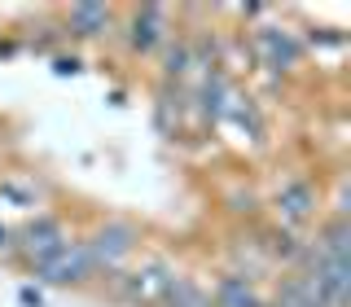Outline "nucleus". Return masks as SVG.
Here are the masks:
<instances>
[{
  "mask_svg": "<svg viewBox=\"0 0 351 307\" xmlns=\"http://www.w3.org/2000/svg\"><path fill=\"white\" fill-rule=\"evenodd\" d=\"M88 246V259H93V268H106V272H114L119 263H123L132 255V246H136V228L132 224H106V228H97V237L93 241H84Z\"/></svg>",
  "mask_w": 351,
  "mask_h": 307,
  "instance_id": "nucleus-1",
  "label": "nucleus"
},
{
  "mask_svg": "<svg viewBox=\"0 0 351 307\" xmlns=\"http://www.w3.org/2000/svg\"><path fill=\"white\" fill-rule=\"evenodd\" d=\"M162 9H141L136 18H132V49L136 53H149L154 44L162 40Z\"/></svg>",
  "mask_w": 351,
  "mask_h": 307,
  "instance_id": "nucleus-6",
  "label": "nucleus"
},
{
  "mask_svg": "<svg viewBox=\"0 0 351 307\" xmlns=\"http://www.w3.org/2000/svg\"><path fill=\"white\" fill-rule=\"evenodd\" d=\"M167 290H171V272L162 263H149V268L132 272V277L119 285V294L132 303H167Z\"/></svg>",
  "mask_w": 351,
  "mask_h": 307,
  "instance_id": "nucleus-3",
  "label": "nucleus"
},
{
  "mask_svg": "<svg viewBox=\"0 0 351 307\" xmlns=\"http://www.w3.org/2000/svg\"><path fill=\"white\" fill-rule=\"evenodd\" d=\"M71 22L80 36H101V31L110 27V9L106 5H75L71 9Z\"/></svg>",
  "mask_w": 351,
  "mask_h": 307,
  "instance_id": "nucleus-8",
  "label": "nucleus"
},
{
  "mask_svg": "<svg viewBox=\"0 0 351 307\" xmlns=\"http://www.w3.org/2000/svg\"><path fill=\"white\" fill-rule=\"evenodd\" d=\"M316 189L307 180H285L281 189H277V211H281V219L285 224H307V219L316 215Z\"/></svg>",
  "mask_w": 351,
  "mask_h": 307,
  "instance_id": "nucleus-4",
  "label": "nucleus"
},
{
  "mask_svg": "<svg viewBox=\"0 0 351 307\" xmlns=\"http://www.w3.org/2000/svg\"><path fill=\"white\" fill-rule=\"evenodd\" d=\"M40 277L53 281V285H71V281H84L93 272V259H88V246L84 241H66L58 255H49L44 263H36Z\"/></svg>",
  "mask_w": 351,
  "mask_h": 307,
  "instance_id": "nucleus-2",
  "label": "nucleus"
},
{
  "mask_svg": "<svg viewBox=\"0 0 351 307\" xmlns=\"http://www.w3.org/2000/svg\"><path fill=\"white\" fill-rule=\"evenodd\" d=\"M259 44L272 53V66H294L299 62V44L285 36V31H259Z\"/></svg>",
  "mask_w": 351,
  "mask_h": 307,
  "instance_id": "nucleus-9",
  "label": "nucleus"
},
{
  "mask_svg": "<svg viewBox=\"0 0 351 307\" xmlns=\"http://www.w3.org/2000/svg\"><path fill=\"white\" fill-rule=\"evenodd\" d=\"M62 246H66V233H62L58 219H40V224H31L27 237H22V250H27V259H36V263L58 255Z\"/></svg>",
  "mask_w": 351,
  "mask_h": 307,
  "instance_id": "nucleus-5",
  "label": "nucleus"
},
{
  "mask_svg": "<svg viewBox=\"0 0 351 307\" xmlns=\"http://www.w3.org/2000/svg\"><path fill=\"white\" fill-rule=\"evenodd\" d=\"M215 307H263L259 303V294L250 290V281L246 277H224L215 285V299H211Z\"/></svg>",
  "mask_w": 351,
  "mask_h": 307,
  "instance_id": "nucleus-7",
  "label": "nucleus"
},
{
  "mask_svg": "<svg viewBox=\"0 0 351 307\" xmlns=\"http://www.w3.org/2000/svg\"><path fill=\"white\" fill-rule=\"evenodd\" d=\"M167 303H171V307H211V294H202L193 281H184V277H171Z\"/></svg>",
  "mask_w": 351,
  "mask_h": 307,
  "instance_id": "nucleus-10",
  "label": "nucleus"
}]
</instances>
